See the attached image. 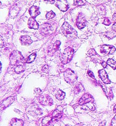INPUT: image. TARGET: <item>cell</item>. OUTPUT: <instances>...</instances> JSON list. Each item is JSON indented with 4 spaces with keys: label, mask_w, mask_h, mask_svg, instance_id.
<instances>
[{
    "label": "cell",
    "mask_w": 116,
    "mask_h": 126,
    "mask_svg": "<svg viewBox=\"0 0 116 126\" xmlns=\"http://www.w3.org/2000/svg\"><path fill=\"white\" fill-rule=\"evenodd\" d=\"M61 30L65 36L69 39L74 38L77 35L76 31L66 22H65L62 25Z\"/></svg>",
    "instance_id": "6da1fadb"
},
{
    "label": "cell",
    "mask_w": 116,
    "mask_h": 126,
    "mask_svg": "<svg viewBox=\"0 0 116 126\" xmlns=\"http://www.w3.org/2000/svg\"><path fill=\"white\" fill-rule=\"evenodd\" d=\"M74 53V51L71 48L68 47L64 49L60 56V61L63 64H66L71 61Z\"/></svg>",
    "instance_id": "7a4b0ae2"
},
{
    "label": "cell",
    "mask_w": 116,
    "mask_h": 126,
    "mask_svg": "<svg viewBox=\"0 0 116 126\" xmlns=\"http://www.w3.org/2000/svg\"><path fill=\"white\" fill-rule=\"evenodd\" d=\"M64 78L65 81L71 85L75 84L77 79V77L75 73L70 69H67L64 72Z\"/></svg>",
    "instance_id": "3957f363"
},
{
    "label": "cell",
    "mask_w": 116,
    "mask_h": 126,
    "mask_svg": "<svg viewBox=\"0 0 116 126\" xmlns=\"http://www.w3.org/2000/svg\"><path fill=\"white\" fill-rule=\"evenodd\" d=\"M11 64L13 65H16L19 63H24V59L19 52L17 51H14L10 56Z\"/></svg>",
    "instance_id": "277c9868"
},
{
    "label": "cell",
    "mask_w": 116,
    "mask_h": 126,
    "mask_svg": "<svg viewBox=\"0 0 116 126\" xmlns=\"http://www.w3.org/2000/svg\"><path fill=\"white\" fill-rule=\"evenodd\" d=\"M115 47L109 45H104L101 47V52L105 55H112L116 51Z\"/></svg>",
    "instance_id": "5b68a950"
},
{
    "label": "cell",
    "mask_w": 116,
    "mask_h": 126,
    "mask_svg": "<svg viewBox=\"0 0 116 126\" xmlns=\"http://www.w3.org/2000/svg\"><path fill=\"white\" fill-rule=\"evenodd\" d=\"M55 6L61 11L66 12L68 9V4L65 0L62 1H54Z\"/></svg>",
    "instance_id": "8992f818"
},
{
    "label": "cell",
    "mask_w": 116,
    "mask_h": 126,
    "mask_svg": "<svg viewBox=\"0 0 116 126\" xmlns=\"http://www.w3.org/2000/svg\"><path fill=\"white\" fill-rule=\"evenodd\" d=\"M76 24L78 28L80 29L83 28L86 26V20L82 14L80 13L79 14L76 19Z\"/></svg>",
    "instance_id": "52a82bcc"
},
{
    "label": "cell",
    "mask_w": 116,
    "mask_h": 126,
    "mask_svg": "<svg viewBox=\"0 0 116 126\" xmlns=\"http://www.w3.org/2000/svg\"><path fill=\"white\" fill-rule=\"evenodd\" d=\"M39 102L41 105L44 106L51 105L53 103L52 98L48 95H44L40 96L39 98Z\"/></svg>",
    "instance_id": "ba28073f"
},
{
    "label": "cell",
    "mask_w": 116,
    "mask_h": 126,
    "mask_svg": "<svg viewBox=\"0 0 116 126\" xmlns=\"http://www.w3.org/2000/svg\"><path fill=\"white\" fill-rule=\"evenodd\" d=\"M52 30V27L49 23H44L42 24L40 27V31L44 34H48L51 33Z\"/></svg>",
    "instance_id": "9c48e42d"
},
{
    "label": "cell",
    "mask_w": 116,
    "mask_h": 126,
    "mask_svg": "<svg viewBox=\"0 0 116 126\" xmlns=\"http://www.w3.org/2000/svg\"><path fill=\"white\" fill-rule=\"evenodd\" d=\"M93 100L92 96L88 94H85L80 98L79 101V104L80 105H84L90 102Z\"/></svg>",
    "instance_id": "30bf717a"
},
{
    "label": "cell",
    "mask_w": 116,
    "mask_h": 126,
    "mask_svg": "<svg viewBox=\"0 0 116 126\" xmlns=\"http://www.w3.org/2000/svg\"><path fill=\"white\" fill-rule=\"evenodd\" d=\"M99 75L100 78L104 83L105 84H109L111 83V80L109 79L108 75L105 70L102 69L100 70L99 71Z\"/></svg>",
    "instance_id": "8fae6325"
},
{
    "label": "cell",
    "mask_w": 116,
    "mask_h": 126,
    "mask_svg": "<svg viewBox=\"0 0 116 126\" xmlns=\"http://www.w3.org/2000/svg\"><path fill=\"white\" fill-rule=\"evenodd\" d=\"M62 110H63V109L61 107H60V108H58L57 109H56L53 112L51 121H56L60 119L62 115Z\"/></svg>",
    "instance_id": "7c38bea8"
},
{
    "label": "cell",
    "mask_w": 116,
    "mask_h": 126,
    "mask_svg": "<svg viewBox=\"0 0 116 126\" xmlns=\"http://www.w3.org/2000/svg\"><path fill=\"white\" fill-rule=\"evenodd\" d=\"M14 100H15V98L13 96H11L5 99V100H4L3 102L1 103V110H3V109L4 110L6 108L10 106L14 101Z\"/></svg>",
    "instance_id": "4fadbf2b"
},
{
    "label": "cell",
    "mask_w": 116,
    "mask_h": 126,
    "mask_svg": "<svg viewBox=\"0 0 116 126\" xmlns=\"http://www.w3.org/2000/svg\"><path fill=\"white\" fill-rule=\"evenodd\" d=\"M20 41L22 45L28 46L33 43L31 38L28 36H22L20 38Z\"/></svg>",
    "instance_id": "5bb4252c"
},
{
    "label": "cell",
    "mask_w": 116,
    "mask_h": 126,
    "mask_svg": "<svg viewBox=\"0 0 116 126\" xmlns=\"http://www.w3.org/2000/svg\"><path fill=\"white\" fill-rule=\"evenodd\" d=\"M29 13L31 16L32 18H36L40 14V12L39 11V8L37 7L33 6H32L30 10H29Z\"/></svg>",
    "instance_id": "9a60e30c"
},
{
    "label": "cell",
    "mask_w": 116,
    "mask_h": 126,
    "mask_svg": "<svg viewBox=\"0 0 116 126\" xmlns=\"http://www.w3.org/2000/svg\"><path fill=\"white\" fill-rule=\"evenodd\" d=\"M28 26L30 28H33L37 29L39 28V25L36 20L34 18H30L28 21Z\"/></svg>",
    "instance_id": "2e32d148"
},
{
    "label": "cell",
    "mask_w": 116,
    "mask_h": 126,
    "mask_svg": "<svg viewBox=\"0 0 116 126\" xmlns=\"http://www.w3.org/2000/svg\"><path fill=\"white\" fill-rule=\"evenodd\" d=\"M15 72L17 73H20L22 72H23L25 70V64L24 63H19V64L15 65Z\"/></svg>",
    "instance_id": "e0dca14e"
},
{
    "label": "cell",
    "mask_w": 116,
    "mask_h": 126,
    "mask_svg": "<svg viewBox=\"0 0 116 126\" xmlns=\"http://www.w3.org/2000/svg\"><path fill=\"white\" fill-rule=\"evenodd\" d=\"M12 126H23V122L22 120L14 118L11 121Z\"/></svg>",
    "instance_id": "ac0fdd59"
},
{
    "label": "cell",
    "mask_w": 116,
    "mask_h": 126,
    "mask_svg": "<svg viewBox=\"0 0 116 126\" xmlns=\"http://www.w3.org/2000/svg\"><path fill=\"white\" fill-rule=\"evenodd\" d=\"M65 95V93L61 90H58L55 93L56 98L59 100H61L64 99Z\"/></svg>",
    "instance_id": "d6986e66"
},
{
    "label": "cell",
    "mask_w": 116,
    "mask_h": 126,
    "mask_svg": "<svg viewBox=\"0 0 116 126\" xmlns=\"http://www.w3.org/2000/svg\"><path fill=\"white\" fill-rule=\"evenodd\" d=\"M107 64H108L114 70L116 69V62L112 59H109L107 61Z\"/></svg>",
    "instance_id": "ffe728a7"
},
{
    "label": "cell",
    "mask_w": 116,
    "mask_h": 126,
    "mask_svg": "<svg viewBox=\"0 0 116 126\" xmlns=\"http://www.w3.org/2000/svg\"><path fill=\"white\" fill-rule=\"evenodd\" d=\"M83 87L82 85L81 84L79 83L77 85H76V86L74 88V93L75 94H78L79 93H80V92L82 91V90H83Z\"/></svg>",
    "instance_id": "44dd1931"
},
{
    "label": "cell",
    "mask_w": 116,
    "mask_h": 126,
    "mask_svg": "<svg viewBox=\"0 0 116 126\" xmlns=\"http://www.w3.org/2000/svg\"><path fill=\"white\" fill-rule=\"evenodd\" d=\"M36 57V53H33L30 56L28 57L26 61V62L28 63V64H30V63H32L35 61Z\"/></svg>",
    "instance_id": "7402d4cb"
},
{
    "label": "cell",
    "mask_w": 116,
    "mask_h": 126,
    "mask_svg": "<svg viewBox=\"0 0 116 126\" xmlns=\"http://www.w3.org/2000/svg\"><path fill=\"white\" fill-rule=\"evenodd\" d=\"M61 42L59 41H56L53 46V50L55 52L59 49Z\"/></svg>",
    "instance_id": "603a6c76"
},
{
    "label": "cell",
    "mask_w": 116,
    "mask_h": 126,
    "mask_svg": "<svg viewBox=\"0 0 116 126\" xmlns=\"http://www.w3.org/2000/svg\"><path fill=\"white\" fill-rule=\"evenodd\" d=\"M55 16V13L52 11H50V12L47 13L46 15V17L48 19H50L53 18Z\"/></svg>",
    "instance_id": "cb8c5ba5"
},
{
    "label": "cell",
    "mask_w": 116,
    "mask_h": 126,
    "mask_svg": "<svg viewBox=\"0 0 116 126\" xmlns=\"http://www.w3.org/2000/svg\"><path fill=\"white\" fill-rule=\"evenodd\" d=\"M74 5L76 6H82L85 5L86 3V1H82V0H80V1H74Z\"/></svg>",
    "instance_id": "d4e9b609"
},
{
    "label": "cell",
    "mask_w": 116,
    "mask_h": 126,
    "mask_svg": "<svg viewBox=\"0 0 116 126\" xmlns=\"http://www.w3.org/2000/svg\"><path fill=\"white\" fill-rule=\"evenodd\" d=\"M88 55L91 57L93 56H96L97 55V54L94 49H91L88 52Z\"/></svg>",
    "instance_id": "484cf974"
},
{
    "label": "cell",
    "mask_w": 116,
    "mask_h": 126,
    "mask_svg": "<svg viewBox=\"0 0 116 126\" xmlns=\"http://www.w3.org/2000/svg\"><path fill=\"white\" fill-rule=\"evenodd\" d=\"M116 35V32H115V31H112V32H108V34H107V36L108 38L110 36H111L110 38H114Z\"/></svg>",
    "instance_id": "4316f807"
},
{
    "label": "cell",
    "mask_w": 116,
    "mask_h": 126,
    "mask_svg": "<svg viewBox=\"0 0 116 126\" xmlns=\"http://www.w3.org/2000/svg\"><path fill=\"white\" fill-rule=\"evenodd\" d=\"M103 24L106 25H109L111 24V21L108 18H105L103 22Z\"/></svg>",
    "instance_id": "83f0119b"
},
{
    "label": "cell",
    "mask_w": 116,
    "mask_h": 126,
    "mask_svg": "<svg viewBox=\"0 0 116 126\" xmlns=\"http://www.w3.org/2000/svg\"><path fill=\"white\" fill-rule=\"evenodd\" d=\"M111 126H116V115L112 120Z\"/></svg>",
    "instance_id": "f1b7e54d"
},
{
    "label": "cell",
    "mask_w": 116,
    "mask_h": 126,
    "mask_svg": "<svg viewBox=\"0 0 116 126\" xmlns=\"http://www.w3.org/2000/svg\"><path fill=\"white\" fill-rule=\"evenodd\" d=\"M88 75L89 76V77H90L91 78H93V79H95V78L94 75V74H93V73L92 72H91V71H89L88 72Z\"/></svg>",
    "instance_id": "f546056e"
},
{
    "label": "cell",
    "mask_w": 116,
    "mask_h": 126,
    "mask_svg": "<svg viewBox=\"0 0 116 126\" xmlns=\"http://www.w3.org/2000/svg\"><path fill=\"white\" fill-rule=\"evenodd\" d=\"M48 66L47 65H45L43 67V68H42V71H43V72H47V71H48Z\"/></svg>",
    "instance_id": "4dcf8cb0"
},
{
    "label": "cell",
    "mask_w": 116,
    "mask_h": 126,
    "mask_svg": "<svg viewBox=\"0 0 116 126\" xmlns=\"http://www.w3.org/2000/svg\"><path fill=\"white\" fill-rule=\"evenodd\" d=\"M101 65L104 68H106L107 66V63H106L105 62H101Z\"/></svg>",
    "instance_id": "1f68e13d"
},
{
    "label": "cell",
    "mask_w": 116,
    "mask_h": 126,
    "mask_svg": "<svg viewBox=\"0 0 116 126\" xmlns=\"http://www.w3.org/2000/svg\"><path fill=\"white\" fill-rule=\"evenodd\" d=\"M113 20L115 23H116V14H115L113 16Z\"/></svg>",
    "instance_id": "d6a6232c"
},
{
    "label": "cell",
    "mask_w": 116,
    "mask_h": 126,
    "mask_svg": "<svg viewBox=\"0 0 116 126\" xmlns=\"http://www.w3.org/2000/svg\"><path fill=\"white\" fill-rule=\"evenodd\" d=\"M114 113H116V104L115 105L114 108Z\"/></svg>",
    "instance_id": "836d02e7"
},
{
    "label": "cell",
    "mask_w": 116,
    "mask_h": 126,
    "mask_svg": "<svg viewBox=\"0 0 116 126\" xmlns=\"http://www.w3.org/2000/svg\"><path fill=\"white\" fill-rule=\"evenodd\" d=\"M99 126H104V125H103V123H101V124L99 125Z\"/></svg>",
    "instance_id": "e575fe53"
}]
</instances>
